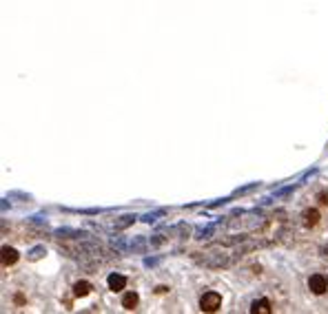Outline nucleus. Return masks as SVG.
<instances>
[{"instance_id": "1", "label": "nucleus", "mask_w": 328, "mask_h": 314, "mask_svg": "<svg viewBox=\"0 0 328 314\" xmlns=\"http://www.w3.org/2000/svg\"><path fill=\"white\" fill-rule=\"evenodd\" d=\"M220 305H222V296L218 292H207L200 299V307H202L204 312H215V310H220Z\"/></svg>"}, {"instance_id": "2", "label": "nucleus", "mask_w": 328, "mask_h": 314, "mask_svg": "<svg viewBox=\"0 0 328 314\" xmlns=\"http://www.w3.org/2000/svg\"><path fill=\"white\" fill-rule=\"evenodd\" d=\"M308 288L313 294H324L328 290V279L321 277V274H313V277L308 279Z\"/></svg>"}, {"instance_id": "3", "label": "nucleus", "mask_w": 328, "mask_h": 314, "mask_svg": "<svg viewBox=\"0 0 328 314\" xmlns=\"http://www.w3.org/2000/svg\"><path fill=\"white\" fill-rule=\"evenodd\" d=\"M107 283H109V290H113V292H120V290H124L126 279L122 277V274H111V277L107 279Z\"/></svg>"}, {"instance_id": "4", "label": "nucleus", "mask_w": 328, "mask_h": 314, "mask_svg": "<svg viewBox=\"0 0 328 314\" xmlns=\"http://www.w3.org/2000/svg\"><path fill=\"white\" fill-rule=\"evenodd\" d=\"M18 259H20L18 250L7 248V246H5V248H3V263H5V266H14V263L18 261Z\"/></svg>"}, {"instance_id": "5", "label": "nucleus", "mask_w": 328, "mask_h": 314, "mask_svg": "<svg viewBox=\"0 0 328 314\" xmlns=\"http://www.w3.org/2000/svg\"><path fill=\"white\" fill-rule=\"evenodd\" d=\"M91 283H89V281H78L76 285H74V294L76 296H87L89 292H91Z\"/></svg>"}, {"instance_id": "6", "label": "nucleus", "mask_w": 328, "mask_h": 314, "mask_svg": "<svg viewBox=\"0 0 328 314\" xmlns=\"http://www.w3.org/2000/svg\"><path fill=\"white\" fill-rule=\"evenodd\" d=\"M251 312H255V314H271V303L266 299H259V301H255L253 303V307H251Z\"/></svg>"}, {"instance_id": "7", "label": "nucleus", "mask_w": 328, "mask_h": 314, "mask_svg": "<svg viewBox=\"0 0 328 314\" xmlns=\"http://www.w3.org/2000/svg\"><path fill=\"white\" fill-rule=\"evenodd\" d=\"M138 305V294L136 292H126L122 296V307H126V310H133V307Z\"/></svg>"}, {"instance_id": "8", "label": "nucleus", "mask_w": 328, "mask_h": 314, "mask_svg": "<svg viewBox=\"0 0 328 314\" xmlns=\"http://www.w3.org/2000/svg\"><path fill=\"white\" fill-rule=\"evenodd\" d=\"M304 217H306V226H315V223L319 221V212L317 210H308Z\"/></svg>"}, {"instance_id": "9", "label": "nucleus", "mask_w": 328, "mask_h": 314, "mask_svg": "<svg viewBox=\"0 0 328 314\" xmlns=\"http://www.w3.org/2000/svg\"><path fill=\"white\" fill-rule=\"evenodd\" d=\"M319 199H321V204H328V195H319Z\"/></svg>"}]
</instances>
